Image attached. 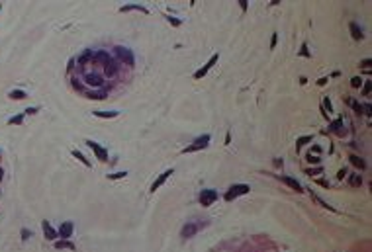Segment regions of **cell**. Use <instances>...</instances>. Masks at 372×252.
Instances as JSON below:
<instances>
[{
    "label": "cell",
    "instance_id": "4",
    "mask_svg": "<svg viewBox=\"0 0 372 252\" xmlns=\"http://www.w3.org/2000/svg\"><path fill=\"white\" fill-rule=\"evenodd\" d=\"M200 227H202L200 223H192V221H190L188 225H184V227H182V231H180V237H182V238L194 237V235H196V233H198V231H200Z\"/></svg>",
    "mask_w": 372,
    "mask_h": 252
},
{
    "label": "cell",
    "instance_id": "29",
    "mask_svg": "<svg viewBox=\"0 0 372 252\" xmlns=\"http://www.w3.org/2000/svg\"><path fill=\"white\" fill-rule=\"evenodd\" d=\"M22 119H24V115H16V117H12L8 123H12V125H14V123H22Z\"/></svg>",
    "mask_w": 372,
    "mask_h": 252
},
{
    "label": "cell",
    "instance_id": "17",
    "mask_svg": "<svg viewBox=\"0 0 372 252\" xmlns=\"http://www.w3.org/2000/svg\"><path fill=\"white\" fill-rule=\"evenodd\" d=\"M10 98H14V100H24V98H28V96H26L24 90H12V92H10Z\"/></svg>",
    "mask_w": 372,
    "mask_h": 252
},
{
    "label": "cell",
    "instance_id": "2",
    "mask_svg": "<svg viewBox=\"0 0 372 252\" xmlns=\"http://www.w3.org/2000/svg\"><path fill=\"white\" fill-rule=\"evenodd\" d=\"M210 139H212V137H210V135H202V137H198V139H196V141H194V143H192V145H188V147H186V149H184V151H182V153H184V154H186V153H194V151H200V149H204V147H208V143H210Z\"/></svg>",
    "mask_w": 372,
    "mask_h": 252
},
{
    "label": "cell",
    "instance_id": "10",
    "mask_svg": "<svg viewBox=\"0 0 372 252\" xmlns=\"http://www.w3.org/2000/svg\"><path fill=\"white\" fill-rule=\"evenodd\" d=\"M41 225H43V233H45V237L49 238V240H55L57 237H59V235H57V231L53 229V227H51V225L47 223V221H43Z\"/></svg>",
    "mask_w": 372,
    "mask_h": 252
},
{
    "label": "cell",
    "instance_id": "32",
    "mask_svg": "<svg viewBox=\"0 0 372 252\" xmlns=\"http://www.w3.org/2000/svg\"><path fill=\"white\" fill-rule=\"evenodd\" d=\"M22 238H24V240L30 238V231H28V229H22Z\"/></svg>",
    "mask_w": 372,
    "mask_h": 252
},
{
    "label": "cell",
    "instance_id": "37",
    "mask_svg": "<svg viewBox=\"0 0 372 252\" xmlns=\"http://www.w3.org/2000/svg\"><path fill=\"white\" fill-rule=\"evenodd\" d=\"M35 111H37V108H28V110H26V114H35Z\"/></svg>",
    "mask_w": 372,
    "mask_h": 252
},
{
    "label": "cell",
    "instance_id": "15",
    "mask_svg": "<svg viewBox=\"0 0 372 252\" xmlns=\"http://www.w3.org/2000/svg\"><path fill=\"white\" fill-rule=\"evenodd\" d=\"M349 28H350V33H353V37H354V39H362V29H360V28H358V25L354 24V22H350V25H349Z\"/></svg>",
    "mask_w": 372,
    "mask_h": 252
},
{
    "label": "cell",
    "instance_id": "20",
    "mask_svg": "<svg viewBox=\"0 0 372 252\" xmlns=\"http://www.w3.org/2000/svg\"><path fill=\"white\" fill-rule=\"evenodd\" d=\"M94 115H98V117H116L118 115V111H94Z\"/></svg>",
    "mask_w": 372,
    "mask_h": 252
},
{
    "label": "cell",
    "instance_id": "5",
    "mask_svg": "<svg viewBox=\"0 0 372 252\" xmlns=\"http://www.w3.org/2000/svg\"><path fill=\"white\" fill-rule=\"evenodd\" d=\"M217 59H220V55H217V53H216V55H212V59H210V61L206 63V65L202 67L200 71H196L194 78H202V76H206V74H208V71H210V68H212V67H214L216 63H217Z\"/></svg>",
    "mask_w": 372,
    "mask_h": 252
},
{
    "label": "cell",
    "instance_id": "30",
    "mask_svg": "<svg viewBox=\"0 0 372 252\" xmlns=\"http://www.w3.org/2000/svg\"><path fill=\"white\" fill-rule=\"evenodd\" d=\"M323 108H325L327 111H331V110H333V108H331V102H329V98L323 100Z\"/></svg>",
    "mask_w": 372,
    "mask_h": 252
},
{
    "label": "cell",
    "instance_id": "22",
    "mask_svg": "<svg viewBox=\"0 0 372 252\" xmlns=\"http://www.w3.org/2000/svg\"><path fill=\"white\" fill-rule=\"evenodd\" d=\"M310 141H311V137H310V135H306V137H300V139H298V141H296V147L300 149V147H304V145H306V143H310Z\"/></svg>",
    "mask_w": 372,
    "mask_h": 252
},
{
    "label": "cell",
    "instance_id": "31",
    "mask_svg": "<svg viewBox=\"0 0 372 252\" xmlns=\"http://www.w3.org/2000/svg\"><path fill=\"white\" fill-rule=\"evenodd\" d=\"M307 160H310V162H313V164H317V162H319V158H317V157H313V154H307Z\"/></svg>",
    "mask_w": 372,
    "mask_h": 252
},
{
    "label": "cell",
    "instance_id": "7",
    "mask_svg": "<svg viewBox=\"0 0 372 252\" xmlns=\"http://www.w3.org/2000/svg\"><path fill=\"white\" fill-rule=\"evenodd\" d=\"M171 174H172V170H164V172H163L161 176H159V178H157L155 182H153V186H151V192H157V188H161V186L164 184V182H167V178H168V176H171Z\"/></svg>",
    "mask_w": 372,
    "mask_h": 252
},
{
    "label": "cell",
    "instance_id": "21",
    "mask_svg": "<svg viewBox=\"0 0 372 252\" xmlns=\"http://www.w3.org/2000/svg\"><path fill=\"white\" fill-rule=\"evenodd\" d=\"M55 248H71V250H74V244L67 242V240H59V242H55Z\"/></svg>",
    "mask_w": 372,
    "mask_h": 252
},
{
    "label": "cell",
    "instance_id": "25",
    "mask_svg": "<svg viewBox=\"0 0 372 252\" xmlns=\"http://www.w3.org/2000/svg\"><path fill=\"white\" fill-rule=\"evenodd\" d=\"M88 98H96V100H102V98H106V92H88Z\"/></svg>",
    "mask_w": 372,
    "mask_h": 252
},
{
    "label": "cell",
    "instance_id": "19",
    "mask_svg": "<svg viewBox=\"0 0 372 252\" xmlns=\"http://www.w3.org/2000/svg\"><path fill=\"white\" fill-rule=\"evenodd\" d=\"M73 157H74V158H78V160H81V162H82L84 166H86V168H90V162H88L86 158H84V154H81L78 151H73Z\"/></svg>",
    "mask_w": 372,
    "mask_h": 252
},
{
    "label": "cell",
    "instance_id": "36",
    "mask_svg": "<svg viewBox=\"0 0 372 252\" xmlns=\"http://www.w3.org/2000/svg\"><path fill=\"white\" fill-rule=\"evenodd\" d=\"M168 22H171L172 25H180V22H178V20H172V18H168Z\"/></svg>",
    "mask_w": 372,
    "mask_h": 252
},
{
    "label": "cell",
    "instance_id": "9",
    "mask_svg": "<svg viewBox=\"0 0 372 252\" xmlns=\"http://www.w3.org/2000/svg\"><path fill=\"white\" fill-rule=\"evenodd\" d=\"M57 235H59V237H63V238H69V237L73 235V223H71V221H65V223L61 225V229H59V233H57Z\"/></svg>",
    "mask_w": 372,
    "mask_h": 252
},
{
    "label": "cell",
    "instance_id": "6",
    "mask_svg": "<svg viewBox=\"0 0 372 252\" xmlns=\"http://www.w3.org/2000/svg\"><path fill=\"white\" fill-rule=\"evenodd\" d=\"M86 145H88L90 149H92L94 154H96L100 160H104V162L108 160V151H106L104 147H100V145H98V143H94V141H86Z\"/></svg>",
    "mask_w": 372,
    "mask_h": 252
},
{
    "label": "cell",
    "instance_id": "24",
    "mask_svg": "<svg viewBox=\"0 0 372 252\" xmlns=\"http://www.w3.org/2000/svg\"><path fill=\"white\" fill-rule=\"evenodd\" d=\"M350 86H353V88H360V86H362V78H358V76L350 78Z\"/></svg>",
    "mask_w": 372,
    "mask_h": 252
},
{
    "label": "cell",
    "instance_id": "8",
    "mask_svg": "<svg viewBox=\"0 0 372 252\" xmlns=\"http://www.w3.org/2000/svg\"><path fill=\"white\" fill-rule=\"evenodd\" d=\"M84 82L90 84V86H102V76L100 74H84Z\"/></svg>",
    "mask_w": 372,
    "mask_h": 252
},
{
    "label": "cell",
    "instance_id": "1",
    "mask_svg": "<svg viewBox=\"0 0 372 252\" xmlns=\"http://www.w3.org/2000/svg\"><path fill=\"white\" fill-rule=\"evenodd\" d=\"M249 188L247 184H235V186H231L229 188V192L225 194V201H233L237 196H245V194H249Z\"/></svg>",
    "mask_w": 372,
    "mask_h": 252
},
{
    "label": "cell",
    "instance_id": "26",
    "mask_svg": "<svg viewBox=\"0 0 372 252\" xmlns=\"http://www.w3.org/2000/svg\"><path fill=\"white\" fill-rule=\"evenodd\" d=\"M362 96H370V80L364 82V88H362Z\"/></svg>",
    "mask_w": 372,
    "mask_h": 252
},
{
    "label": "cell",
    "instance_id": "12",
    "mask_svg": "<svg viewBox=\"0 0 372 252\" xmlns=\"http://www.w3.org/2000/svg\"><path fill=\"white\" fill-rule=\"evenodd\" d=\"M116 53H118L121 59H127V63H129V65H133V57H131V53L127 51V49H124V47H116Z\"/></svg>",
    "mask_w": 372,
    "mask_h": 252
},
{
    "label": "cell",
    "instance_id": "35",
    "mask_svg": "<svg viewBox=\"0 0 372 252\" xmlns=\"http://www.w3.org/2000/svg\"><path fill=\"white\" fill-rule=\"evenodd\" d=\"M239 6H241V10H247V0H239Z\"/></svg>",
    "mask_w": 372,
    "mask_h": 252
},
{
    "label": "cell",
    "instance_id": "33",
    "mask_svg": "<svg viewBox=\"0 0 372 252\" xmlns=\"http://www.w3.org/2000/svg\"><path fill=\"white\" fill-rule=\"evenodd\" d=\"M300 53H302L304 57H310V53H307V47H306V45H302V51H300Z\"/></svg>",
    "mask_w": 372,
    "mask_h": 252
},
{
    "label": "cell",
    "instance_id": "3",
    "mask_svg": "<svg viewBox=\"0 0 372 252\" xmlns=\"http://www.w3.org/2000/svg\"><path fill=\"white\" fill-rule=\"evenodd\" d=\"M216 200H217V192H216V190H204V192L200 194V203H202L204 207H210Z\"/></svg>",
    "mask_w": 372,
    "mask_h": 252
},
{
    "label": "cell",
    "instance_id": "16",
    "mask_svg": "<svg viewBox=\"0 0 372 252\" xmlns=\"http://www.w3.org/2000/svg\"><path fill=\"white\" fill-rule=\"evenodd\" d=\"M350 162L357 166V168H360V170H364V168H366V162H364V160L360 158V157H354V154H353V157H350Z\"/></svg>",
    "mask_w": 372,
    "mask_h": 252
},
{
    "label": "cell",
    "instance_id": "28",
    "mask_svg": "<svg viewBox=\"0 0 372 252\" xmlns=\"http://www.w3.org/2000/svg\"><path fill=\"white\" fill-rule=\"evenodd\" d=\"M127 172H116V174H110V180H118V178H124Z\"/></svg>",
    "mask_w": 372,
    "mask_h": 252
},
{
    "label": "cell",
    "instance_id": "13",
    "mask_svg": "<svg viewBox=\"0 0 372 252\" xmlns=\"http://www.w3.org/2000/svg\"><path fill=\"white\" fill-rule=\"evenodd\" d=\"M349 186L360 188V186H362V176H360V174H350L349 176Z\"/></svg>",
    "mask_w": 372,
    "mask_h": 252
},
{
    "label": "cell",
    "instance_id": "18",
    "mask_svg": "<svg viewBox=\"0 0 372 252\" xmlns=\"http://www.w3.org/2000/svg\"><path fill=\"white\" fill-rule=\"evenodd\" d=\"M341 127H343V121H341V119H337V121H333V125H331V131H335V133H337V135H343Z\"/></svg>",
    "mask_w": 372,
    "mask_h": 252
},
{
    "label": "cell",
    "instance_id": "27",
    "mask_svg": "<svg viewBox=\"0 0 372 252\" xmlns=\"http://www.w3.org/2000/svg\"><path fill=\"white\" fill-rule=\"evenodd\" d=\"M370 65H372V61H370V59H364V61L360 63V67H362V68H366L368 72H370Z\"/></svg>",
    "mask_w": 372,
    "mask_h": 252
},
{
    "label": "cell",
    "instance_id": "11",
    "mask_svg": "<svg viewBox=\"0 0 372 252\" xmlns=\"http://www.w3.org/2000/svg\"><path fill=\"white\" fill-rule=\"evenodd\" d=\"M282 182L286 186H290L292 190H296V192H302V186L298 184V180H294V178H290V176H282Z\"/></svg>",
    "mask_w": 372,
    "mask_h": 252
},
{
    "label": "cell",
    "instance_id": "14",
    "mask_svg": "<svg viewBox=\"0 0 372 252\" xmlns=\"http://www.w3.org/2000/svg\"><path fill=\"white\" fill-rule=\"evenodd\" d=\"M106 74H108V76H116V74H118V65H116L112 59L106 63Z\"/></svg>",
    "mask_w": 372,
    "mask_h": 252
},
{
    "label": "cell",
    "instance_id": "34",
    "mask_svg": "<svg viewBox=\"0 0 372 252\" xmlns=\"http://www.w3.org/2000/svg\"><path fill=\"white\" fill-rule=\"evenodd\" d=\"M276 39H278V37H276V33H274V35H272V39H270V47H272V49L276 47Z\"/></svg>",
    "mask_w": 372,
    "mask_h": 252
},
{
    "label": "cell",
    "instance_id": "23",
    "mask_svg": "<svg viewBox=\"0 0 372 252\" xmlns=\"http://www.w3.org/2000/svg\"><path fill=\"white\" fill-rule=\"evenodd\" d=\"M349 104L353 106V110L357 111V114H362V106H360V104H358L357 100H349Z\"/></svg>",
    "mask_w": 372,
    "mask_h": 252
}]
</instances>
